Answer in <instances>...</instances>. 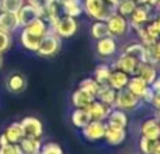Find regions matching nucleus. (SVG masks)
Listing matches in <instances>:
<instances>
[{
    "instance_id": "nucleus-1",
    "label": "nucleus",
    "mask_w": 160,
    "mask_h": 154,
    "mask_svg": "<svg viewBox=\"0 0 160 154\" xmlns=\"http://www.w3.org/2000/svg\"><path fill=\"white\" fill-rule=\"evenodd\" d=\"M84 13L93 20L107 21L112 14L117 13V6L111 0H84Z\"/></svg>"
},
{
    "instance_id": "nucleus-2",
    "label": "nucleus",
    "mask_w": 160,
    "mask_h": 154,
    "mask_svg": "<svg viewBox=\"0 0 160 154\" xmlns=\"http://www.w3.org/2000/svg\"><path fill=\"white\" fill-rule=\"evenodd\" d=\"M78 20L75 17L70 16H59L52 24L49 25V30L52 33H55L56 36H59L61 38H70L78 33Z\"/></svg>"
},
{
    "instance_id": "nucleus-3",
    "label": "nucleus",
    "mask_w": 160,
    "mask_h": 154,
    "mask_svg": "<svg viewBox=\"0 0 160 154\" xmlns=\"http://www.w3.org/2000/svg\"><path fill=\"white\" fill-rule=\"evenodd\" d=\"M62 47V40L59 36H56L52 31H48L44 37L41 38L38 45V50H37V54L41 57H53L59 52Z\"/></svg>"
},
{
    "instance_id": "nucleus-4",
    "label": "nucleus",
    "mask_w": 160,
    "mask_h": 154,
    "mask_svg": "<svg viewBox=\"0 0 160 154\" xmlns=\"http://www.w3.org/2000/svg\"><path fill=\"white\" fill-rule=\"evenodd\" d=\"M139 103H141V99L136 95H133L131 91H128L127 88H124V89L117 91L115 102H114L112 107L125 110V112H131V110H135L139 106Z\"/></svg>"
},
{
    "instance_id": "nucleus-5",
    "label": "nucleus",
    "mask_w": 160,
    "mask_h": 154,
    "mask_svg": "<svg viewBox=\"0 0 160 154\" xmlns=\"http://www.w3.org/2000/svg\"><path fill=\"white\" fill-rule=\"evenodd\" d=\"M107 27L108 31H110V36L114 37V38H118V37H122L129 31V23H128V19L121 14L115 13L107 20Z\"/></svg>"
},
{
    "instance_id": "nucleus-6",
    "label": "nucleus",
    "mask_w": 160,
    "mask_h": 154,
    "mask_svg": "<svg viewBox=\"0 0 160 154\" xmlns=\"http://www.w3.org/2000/svg\"><path fill=\"white\" fill-rule=\"evenodd\" d=\"M105 122L102 120H90L82 129L83 137L87 141H100L104 139Z\"/></svg>"
},
{
    "instance_id": "nucleus-7",
    "label": "nucleus",
    "mask_w": 160,
    "mask_h": 154,
    "mask_svg": "<svg viewBox=\"0 0 160 154\" xmlns=\"http://www.w3.org/2000/svg\"><path fill=\"white\" fill-rule=\"evenodd\" d=\"M21 127L24 132V137H32V139H41L44 133V126L39 119L34 116H27L21 122Z\"/></svg>"
},
{
    "instance_id": "nucleus-8",
    "label": "nucleus",
    "mask_w": 160,
    "mask_h": 154,
    "mask_svg": "<svg viewBox=\"0 0 160 154\" xmlns=\"http://www.w3.org/2000/svg\"><path fill=\"white\" fill-rule=\"evenodd\" d=\"M127 139V129L119 126H114V124L105 123V132H104V139L102 140L107 141L110 146H119L122 144Z\"/></svg>"
},
{
    "instance_id": "nucleus-9",
    "label": "nucleus",
    "mask_w": 160,
    "mask_h": 154,
    "mask_svg": "<svg viewBox=\"0 0 160 154\" xmlns=\"http://www.w3.org/2000/svg\"><path fill=\"white\" fill-rule=\"evenodd\" d=\"M16 14H17V19H18L20 27H25V25H28L35 19L41 17V10L38 7H35V6L30 4V3H24Z\"/></svg>"
},
{
    "instance_id": "nucleus-10",
    "label": "nucleus",
    "mask_w": 160,
    "mask_h": 154,
    "mask_svg": "<svg viewBox=\"0 0 160 154\" xmlns=\"http://www.w3.org/2000/svg\"><path fill=\"white\" fill-rule=\"evenodd\" d=\"M150 20V8L145 7V6H136L133 13L128 17V23H129V28L132 27L133 30L145 25Z\"/></svg>"
},
{
    "instance_id": "nucleus-11",
    "label": "nucleus",
    "mask_w": 160,
    "mask_h": 154,
    "mask_svg": "<svg viewBox=\"0 0 160 154\" xmlns=\"http://www.w3.org/2000/svg\"><path fill=\"white\" fill-rule=\"evenodd\" d=\"M139 62L141 61H138L136 58L122 52L121 55L118 57L117 62L112 65V69H121V71H124V72H127L128 75H135Z\"/></svg>"
},
{
    "instance_id": "nucleus-12",
    "label": "nucleus",
    "mask_w": 160,
    "mask_h": 154,
    "mask_svg": "<svg viewBox=\"0 0 160 154\" xmlns=\"http://www.w3.org/2000/svg\"><path fill=\"white\" fill-rule=\"evenodd\" d=\"M86 109H87L91 120H102V122H105L112 107L108 106V105H105V103H102V102H100V101H97V99H94V101L91 102L87 107H86Z\"/></svg>"
},
{
    "instance_id": "nucleus-13",
    "label": "nucleus",
    "mask_w": 160,
    "mask_h": 154,
    "mask_svg": "<svg viewBox=\"0 0 160 154\" xmlns=\"http://www.w3.org/2000/svg\"><path fill=\"white\" fill-rule=\"evenodd\" d=\"M96 51H97V54H98L100 57H102V58L112 57L114 54L118 51L115 38H114V37H111V36H108V37H104V38L97 40Z\"/></svg>"
},
{
    "instance_id": "nucleus-14",
    "label": "nucleus",
    "mask_w": 160,
    "mask_h": 154,
    "mask_svg": "<svg viewBox=\"0 0 160 154\" xmlns=\"http://www.w3.org/2000/svg\"><path fill=\"white\" fill-rule=\"evenodd\" d=\"M6 88L11 93H21L27 88V79L22 74L13 72L6 78Z\"/></svg>"
},
{
    "instance_id": "nucleus-15",
    "label": "nucleus",
    "mask_w": 160,
    "mask_h": 154,
    "mask_svg": "<svg viewBox=\"0 0 160 154\" xmlns=\"http://www.w3.org/2000/svg\"><path fill=\"white\" fill-rule=\"evenodd\" d=\"M20 27L18 19L16 13H7L0 11V31H4L7 34H11Z\"/></svg>"
},
{
    "instance_id": "nucleus-16",
    "label": "nucleus",
    "mask_w": 160,
    "mask_h": 154,
    "mask_svg": "<svg viewBox=\"0 0 160 154\" xmlns=\"http://www.w3.org/2000/svg\"><path fill=\"white\" fill-rule=\"evenodd\" d=\"M141 135L143 137L153 139V140L160 139V122L158 120V118L145 120L141 126Z\"/></svg>"
},
{
    "instance_id": "nucleus-17",
    "label": "nucleus",
    "mask_w": 160,
    "mask_h": 154,
    "mask_svg": "<svg viewBox=\"0 0 160 154\" xmlns=\"http://www.w3.org/2000/svg\"><path fill=\"white\" fill-rule=\"evenodd\" d=\"M135 75H139L148 85H152L155 82V79L158 78V69H156L155 65L141 61L138 64V69H136Z\"/></svg>"
},
{
    "instance_id": "nucleus-18",
    "label": "nucleus",
    "mask_w": 160,
    "mask_h": 154,
    "mask_svg": "<svg viewBox=\"0 0 160 154\" xmlns=\"http://www.w3.org/2000/svg\"><path fill=\"white\" fill-rule=\"evenodd\" d=\"M129 76L131 75H128L127 72H124V71H121V69H112L107 85H110V86L114 88L115 91L124 89V88H127V85H128Z\"/></svg>"
},
{
    "instance_id": "nucleus-19",
    "label": "nucleus",
    "mask_w": 160,
    "mask_h": 154,
    "mask_svg": "<svg viewBox=\"0 0 160 154\" xmlns=\"http://www.w3.org/2000/svg\"><path fill=\"white\" fill-rule=\"evenodd\" d=\"M62 13L65 16H70L78 19L79 16H82L84 13V8H83V0H65L61 4Z\"/></svg>"
},
{
    "instance_id": "nucleus-20",
    "label": "nucleus",
    "mask_w": 160,
    "mask_h": 154,
    "mask_svg": "<svg viewBox=\"0 0 160 154\" xmlns=\"http://www.w3.org/2000/svg\"><path fill=\"white\" fill-rule=\"evenodd\" d=\"M4 135L7 137L8 143L13 144H18L20 141L24 139V132H22V127L20 122H14V123L8 124L7 129L4 130Z\"/></svg>"
},
{
    "instance_id": "nucleus-21",
    "label": "nucleus",
    "mask_w": 160,
    "mask_h": 154,
    "mask_svg": "<svg viewBox=\"0 0 160 154\" xmlns=\"http://www.w3.org/2000/svg\"><path fill=\"white\" fill-rule=\"evenodd\" d=\"M115 96H117V91L114 88H111L110 85H100V89L96 95V99L112 107L114 102H115Z\"/></svg>"
},
{
    "instance_id": "nucleus-22",
    "label": "nucleus",
    "mask_w": 160,
    "mask_h": 154,
    "mask_svg": "<svg viewBox=\"0 0 160 154\" xmlns=\"http://www.w3.org/2000/svg\"><path fill=\"white\" fill-rule=\"evenodd\" d=\"M24 28L28 31V33L34 34V36L39 37V38H42V37H44L45 34L49 31V25H48V23L45 21L42 17L35 19L34 21H31L28 25H25Z\"/></svg>"
},
{
    "instance_id": "nucleus-23",
    "label": "nucleus",
    "mask_w": 160,
    "mask_h": 154,
    "mask_svg": "<svg viewBox=\"0 0 160 154\" xmlns=\"http://www.w3.org/2000/svg\"><path fill=\"white\" fill-rule=\"evenodd\" d=\"M20 41H21V45L25 48V50L37 52L41 38L37 37V36H34V34H31V33H28L25 28H22L21 34H20Z\"/></svg>"
},
{
    "instance_id": "nucleus-24",
    "label": "nucleus",
    "mask_w": 160,
    "mask_h": 154,
    "mask_svg": "<svg viewBox=\"0 0 160 154\" xmlns=\"http://www.w3.org/2000/svg\"><path fill=\"white\" fill-rule=\"evenodd\" d=\"M148 86H149V85H148L139 75H131L129 81H128V85H127V89L131 91L133 95H136L139 99H141V96L143 95L145 89H146Z\"/></svg>"
},
{
    "instance_id": "nucleus-25",
    "label": "nucleus",
    "mask_w": 160,
    "mask_h": 154,
    "mask_svg": "<svg viewBox=\"0 0 160 154\" xmlns=\"http://www.w3.org/2000/svg\"><path fill=\"white\" fill-rule=\"evenodd\" d=\"M107 123L114 124V126H119V127H125L127 129L128 126V115L125 110L117 109V107H112L107 118Z\"/></svg>"
},
{
    "instance_id": "nucleus-26",
    "label": "nucleus",
    "mask_w": 160,
    "mask_h": 154,
    "mask_svg": "<svg viewBox=\"0 0 160 154\" xmlns=\"http://www.w3.org/2000/svg\"><path fill=\"white\" fill-rule=\"evenodd\" d=\"M94 96L88 95L87 92H84V91L82 89H76L75 92H73L72 95V103L75 107H82V109H86V107L88 106V105L91 103V102L94 101Z\"/></svg>"
},
{
    "instance_id": "nucleus-27",
    "label": "nucleus",
    "mask_w": 160,
    "mask_h": 154,
    "mask_svg": "<svg viewBox=\"0 0 160 154\" xmlns=\"http://www.w3.org/2000/svg\"><path fill=\"white\" fill-rule=\"evenodd\" d=\"M18 144L22 150V154H38L41 151V146H42L39 139H32V137H24Z\"/></svg>"
},
{
    "instance_id": "nucleus-28",
    "label": "nucleus",
    "mask_w": 160,
    "mask_h": 154,
    "mask_svg": "<svg viewBox=\"0 0 160 154\" xmlns=\"http://www.w3.org/2000/svg\"><path fill=\"white\" fill-rule=\"evenodd\" d=\"M70 119H72L73 126L78 127V129H83V127L91 120L87 109H82V107H75V110L72 112Z\"/></svg>"
},
{
    "instance_id": "nucleus-29",
    "label": "nucleus",
    "mask_w": 160,
    "mask_h": 154,
    "mask_svg": "<svg viewBox=\"0 0 160 154\" xmlns=\"http://www.w3.org/2000/svg\"><path fill=\"white\" fill-rule=\"evenodd\" d=\"M145 50H146V47H145L142 42H133V44H129V45H127V47H124L122 52L133 57V58H136L138 61L145 62Z\"/></svg>"
},
{
    "instance_id": "nucleus-30",
    "label": "nucleus",
    "mask_w": 160,
    "mask_h": 154,
    "mask_svg": "<svg viewBox=\"0 0 160 154\" xmlns=\"http://www.w3.org/2000/svg\"><path fill=\"white\" fill-rule=\"evenodd\" d=\"M90 34L94 40H100V38H104V37H108L110 36V31H108L107 23L101 21V20H94V23L91 24V28H90Z\"/></svg>"
},
{
    "instance_id": "nucleus-31",
    "label": "nucleus",
    "mask_w": 160,
    "mask_h": 154,
    "mask_svg": "<svg viewBox=\"0 0 160 154\" xmlns=\"http://www.w3.org/2000/svg\"><path fill=\"white\" fill-rule=\"evenodd\" d=\"M111 71H112V68L105 64L97 65L96 69H94V79H96L100 85H107L108 79H110V75H111Z\"/></svg>"
},
{
    "instance_id": "nucleus-32",
    "label": "nucleus",
    "mask_w": 160,
    "mask_h": 154,
    "mask_svg": "<svg viewBox=\"0 0 160 154\" xmlns=\"http://www.w3.org/2000/svg\"><path fill=\"white\" fill-rule=\"evenodd\" d=\"M158 146H159V139L153 140V139H148V137H141L139 141V147L141 151L143 154H158Z\"/></svg>"
},
{
    "instance_id": "nucleus-33",
    "label": "nucleus",
    "mask_w": 160,
    "mask_h": 154,
    "mask_svg": "<svg viewBox=\"0 0 160 154\" xmlns=\"http://www.w3.org/2000/svg\"><path fill=\"white\" fill-rule=\"evenodd\" d=\"M79 89L84 91V92H87L88 95L96 98L97 92H98V89H100V84L94 78H86L79 84Z\"/></svg>"
},
{
    "instance_id": "nucleus-34",
    "label": "nucleus",
    "mask_w": 160,
    "mask_h": 154,
    "mask_svg": "<svg viewBox=\"0 0 160 154\" xmlns=\"http://www.w3.org/2000/svg\"><path fill=\"white\" fill-rule=\"evenodd\" d=\"M135 7H136L135 0H121V2L117 4V13L128 19V17L133 13Z\"/></svg>"
},
{
    "instance_id": "nucleus-35",
    "label": "nucleus",
    "mask_w": 160,
    "mask_h": 154,
    "mask_svg": "<svg viewBox=\"0 0 160 154\" xmlns=\"http://www.w3.org/2000/svg\"><path fill=\"white\" fill-rule=\"evenodd\" d=\"M24 3V0H0V11L17 13Z\"/></svg>"
},
{
    "instance_id": "nucleus-36",
    "label": "nucleus",
    "mask_w": 160,
    "mask_h": 154,
    "mask_svg": "<svg viewBox=\"0 0 160 154\" xmlns=\"http://www.w3.org/2000/svg\"><path fill=\"white\" fill-rule=\"evenodd\" d=\"M39 154H63V150H62V147L58 143L49 141V143L42 144Z\"/></svg>"
},
{
    "instance_id": "nucleus-37",
    "label": "nucleus",
    "mask_w": 160,
    "mask_h": 154,
    "mask_svg": "<svg viewBox=\"0 0 160 154\" xmlns=\"http://www.w3.org/2000/svg\"><path fill=\"white\" fill-rule=\"evenodd\" d=\"M13 40H11V34H7L4 31H0V54L6 52L10 50Z\"/></svg>"
},
{
    "instance_id": "nucleus-38",
    "label": "nucleus",
    "mask_w": 160,
    "mask_h": 154,
    "mask_svg": "<svg viewBox=\"0 0 160 154\" xmlns=\"http://www.w3.org/2000/svg\"><path fill=\"white\" fill-rule=\"evenodd\" d=\"M0 154H22V150L20 144L8 143L4 146H0Z\"/></svg>"
},
{
    "instance_id": "nucleus-39",
    "label": "nucleus",
    "mask_w": 160,
    "mask_h": 154,
    "mask_svg": "<svg viewBox=\"0 0 160 154\" xmlns=\"http://www.w3.org/2000/svg\"><path fill=\"white\" fill-rule=\"evenodd\" d=\"M27 3L38 7L39 10H41V16H42V10H44L47 6H49L51 3H52V0H27Z\"/></svg>"
},
{
    "instance_id": "nucleus-40",
    "label": "nucleus",
    "mask_w": 160,
    "mask_h": 154,
    "mask_svg": "<svg viewBox=\"0 0 160 154\" xmlns=\"http://www.w3.org/2000/svg\"><path fill=\"white\" fill-rule=\"evenodd\" d=\"M153 95H155V91L152 89V86H148L146 89H145V92H143V95L141 96V101H143V102H146V103H150V101H152V98H153Z\"/></svg>"
},
{
    "instance_id": "nucleus-41",
    "label": "nucleus",
    "mask_w": 160,
    "mask_h": 154,
    "mask_svg": "<svg viewBox=\"0 0 160 154\" xmlns=\"http://www.w3.org/2000/svg\"><path fill=\"white\" fill-rule=\"evenodd\" d=\"M149 47L152 48L153 55H155L156 61L160 62V40H158V41H156L155 44H153V45H149Z\"/></svg>"
},
{
    "instance_id": "nucleus-42",
    "label": "nucleus",
    "mask_w": 160,
    "mask_h": 154,
    "mask_svg": "<svg viewBox=\"0 0 160 154\" xmlns=\"http://www.w3.org/2000/svg\"><path fill=\"white\" fill-rule=\"evenodd\" d=\"M150 105H152V106L155 107L156 110H160V93H156L155 92L152 101H150Z\"/></svg>"
},
{
    "instance_id": "nucleus-43",
    "label": "nucleus",
    "mask_w": 160,
    "mask_h": 154,
    "mask_svg": "<svg viewBox=\"0 0 160 154\" xmlns=\"http://www.w3.org/2000/svg\"><path fill=\"white\" fill-rule=\"evenodd\" d=\"M150 86H152V89L155 91L156 93H160V76H158V78L155 79V82H153Z\"/></svg>"
},
{
    "instance_id": "nucleus-44",
    "label": "nucleus",
    "mask_w": 160,
    "mask_h": 154,
    "mask_svg": "<svg viewBox=\"0 0 160 154\" xmlns=\"http://www.w3.org/2000/svg\"><path fill=\"white\" fill-rule=\"evenodd\" d=\"M4 144H8V140L4 133H2V135H0V146H4Z\"/></svg>"
},
{
    "instance_id": "nucleus-45",
    "label": "nucleus",
    "mask_w": 160,
    "mask_h": 154,
    "mask_svg": "<svg viewBox=\"0 0 160 154\" xmlns=\"http://www.w3.org/2000/svg\"><path fill=\"white\" fill-rule=\"evenodd\" d=\"M159 3H160V0H150V4H152V7H153V8L158 7Z\"/></svg>"
},
{
    "instance_id": "nucleus-46",
    "label": "nucleus",
    "mask_w": 160,
    "mask_h": 154,
    "mask_svg": "<svg viewBox=\"0 0 160 154\" xmlns=\"http://www.w3.org/2000/svg\"><path fill=\"white\" fill-rule=\"evenodd\" d=\"M63 2L65 0H52V3H55V4H58V6H61Z\"/></svg>"
},
{
    "instance_id": "nucleus-47",
    "label": "nucleus",
    "mask_w": 160,
    "mask_h": 154,
    "mask_svg": "<svg viewBox=\"0 0 160 154\" xmlns=\"http://www.w3.org/2000/svg\"><path fill=\"white\" fill-rule=\"evenodd\" d=\"M2 65H3V58H2V54H0V68H2Z\"/></svg>"
},
{
    "instance_id": "nucleus-48",
    "label": "nucleus",
    "mask_w": 160,
    "mask_h": 154,
    "mask_svg": "<svg viewBox=\"0 0 160 154\" xmlns=\"http://www.w3.org/2000/svg\"><path fill=\"white\" fill-rule=\"evenodd\" d=\"M158 154H160V139H159V146H158Z\"/></svg>"
},
{
    "instance_id": "nucleus-49",
    "label": "nucleus",
    "mask_w": 160,
    "mask_h": 154,
    "mask_svg": "<svg viewBox=\"0 0 160 154\" xmlns=\"http://www.w3.org/2000/svg\"><path fill=\"white\" fill-rule=\"evenodd\" d=\"M156 8H158V10H159V13H160V3H159V6H158V7H156Z\"/></svg>"
},
{
    "instance_id": "nucleus-50",
    "label": "nucleus",
    "mask_w": 160,
    "mask_h": 154,
    "mask_svg": "<svg viewBox=\"0 0 160 154\" xmlns=\"http://www.w3.org/2000/svg\"><path fill=\"white\" fill-rule=\"evenodd\" d=\"M38 154H39V153H38Z\"/></svg>"
}]
</instances>
